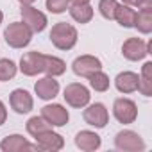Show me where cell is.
<instances>
[{
	"mask_svg": "<svg viewBox=\"0 0 152 152\" xmlns=\"http://www.w3.org/2000/svg\"><path fill=\"white\" fill-rule=\"evenodd\" d=\"M79 39L77 29L66 22H59L50 31V41L57 50H72Z\"/></svg>",
	"mask_w": 152,
	"mask_h": 152,
	"instance_id": "6da1fadb",
	"label": "cell"
},
{
	"mask_svg": "<svg viewBox=\"0 0 152 152\" xmlns=\"http://www.w3.org/2000/svg\"><path fill=\"white\" fill-rule=\"evenodd\" d=\"M32 31L23 22H13L4 29V39L11 48H23L32 41Z\"/></svg>",
	"mask_w": 152,
	"mask_h": 152,
	"instance_id": "7a4b0ae2",
	"label": "cell"
},
{
	"mask_svg": "<svg viewBox=\"0 0 152 152\" xmlns=\"http://www.w3.org/2000/svg\"><path fill=\"white\" fill-rule=\"evenodd\" d=\"M63 97H64L66 104L72 106V107H75V109L86 107V106L90 104V100H91L90 90H88L84 84H81V83H70V84L64 88Z\"/></svg>",
	"mask_w": 152,
	"mask_h": 152,
	"instance_id": "3957f363",
	"label": "cell"
},
{
	"mask_svg": "<svg viewBox=\"0 0 152 152\" xmlns=\"http://www.w3.org/2000/svg\"><path fill=\"white\" fill-rule=\"evenodd\" d=\"M152 50V41H143L141 38H129L122 45V54L129 61H141Z\"/></svg>",
	"mask_w": 152,
	"mask_h": 152,
	"instance_id": "277c9868",
	"label": "cell"
},
{
	"mask_svg": "<svg viewBox=\"0 0 152 152\" xmlns=\"http://www.w3.org/2000/svg\"><path fill=\"white\" fill-rule=\"evenodd\" d=\"M20 72L27 77H34L38 73H43L45 70V54L32 50V52H25L20 59Z\"/></svg>",
	"mask_w": 152,
	"mask_h": 152,
	"instance_id": "5b68a950",
	"label": "cell"
},
{
	"mask_svg": "<svg viewBox=\"0 0 152 152\" xmlns=\"http://www.w3.org/2000/svg\"><path fill=\"white\" fill-rule=\"evenodd\" d=\"M113 115L124 125L134 124V120L138 118V106L131 99H124V97L122 99H116L115 104H113Z\"/></svg>",
	"mask_w": 152,
	"mask_h": 152,
	"instance_id": "8992f818",
	"label": "cell"
},
{
	"mask_svg": "<svg viewBox=\"0 0 152 152\" xmlns=\"http://www.w3.org/2000/svg\"><path fill=\"white\" fill-rule=\"evenodd\" d=\"M115 147L124 152H141L145 150V141L143 138L134 132V131H120L115 136Z\"/></svg>",
	"mask_w": 152,
	"mask_h": 152,
	"instance_id": "52a82bcc",
	"label": "cell"
},
{
	"mask_svg": "<svg viewBox=\"0 0 152 152\" xmlns=\"http://www.w3.org/2000/svg\"><path fill=\"white\" fill-rule=\"evenodd\" d=\"M83 118L88 125L95 127V129H104L109 122V113L106 109L104 104L100 102H95V104H90L86 106L84 113H83Z\"/></svg>",
	"mask_w": 152,
	"mask_h": 152,
	"instance_id": "ba28073f",
	"label": "cell"
},
{
	"mask_svg": "<svg viewBox=\"0 0 152 152\" xmlns=\"http://www.w3.org/2000/svg\"><path fill=\"white\" fill-rule=\"evenodd\" d=\"M72 70L77 77H90V75L97 70H102V61L95 56H90V54H84V56H79L75 57L73 63H72Z\"/></svg>",
	"mask_w": 152,
	"mask_h": 152,
	"instance_id": "9c48e42d",
	"label": "cell"
},
{
	"mask_svg": "<svg viewBox=\"0 0 152 152\" xmlns=\"http://www.w3.org/2000/svg\"><path fill=\"white\" fill-rule=\"evenodd\" d=\"M20 13H22L23 23H27L32 32H43V31L47 29L48 20H47L45 13H41L39 9H36V7H32V6H22Z\"/></svg>",
	"mask_w": 152,
	"mask_h": 152,
	"instance_id": "30bf717a",
	"label": "cell"
},
{
	"mask_svg": "<svg viewBox=\"0 0 152 152\" xmlns=\"http://www.w3.org/2000/svg\"><path fill=\"white\" fill-rule=\"evenodd\" d=\"M9 104L13 107L15 113L18 115H27L32 111L34 107V100H32V95L27 91V90H22V88H16L11 91L9 95Z\"/></svg>",
	"mask_w": 152,
	"mask_h": 152,
	"instance_id": "8fae6325",
	"label": "cell"
},
{
	"mask_svg": "<svg viewBox=\"0 0 152 152\" xmlns=\"http://www.w3.org/2000/svg\"><path fill=\"white\" fill-rule=\"evenodd\" d=\"M41 116L52 125V127H63L68 124L70 120V113L66 107H63L61 104H48L45 107H41Z\"/></svg>",
	"mask_w": 152,
	"mask_h": 152,
	"instance_id": "7c38bea8",
	"label": "cell"
},
{
	"mask_svg": "<svg viewBox=\"0 0 152 152\" xmlns=\"http://www.w3.org/2000/svg\"><path fill=\"white\" fill-rule=\"evenodd\" d=\"M36 138V147L38 150H48V152H56V150H61L64 147V138L57 132H54L52 129L34 136Z\"/></svg>",
	"mask_w": 152,
	"mask_h": 152,
	"instance_id": "4fadbf2b",
	"label": "cell"
},
{
	"mask_svg": "<svg viewBox=\"0 0 152 152\" xmlns=\"http://www.w3.org/2000/svg\"><path fill=\"white\" fill-rule=\"evenodd\" d=\"M0 150L4 152H22V150H38L36 143L27 141L22 134H9L0 141Z\"/></svg>",
	"mask_w": 152,
	"mask_h": 152,
	"instance_id": "5bb4252c",
	"label": "cell"
},
{
	"mask_svg": "<svg viewBox=\"0 0 152 152\" xmlns=\"http://www.w3.org/2000/svg\"><path fill=\"white\" fill-rule=\"evenodd\" d=\"M34 91H36L38 99H41V100H52V99H56L57 93H59V83L56 81V77L47 75V77L39 79V81L34 84Z\"/></svg>",
	"mask_w": 152,
	"mask_h": 152,
	"instance_id": "9a60e30c",
	"label": "cell"
},
{
	"mask_svg": "<svg viewBox=\"0 0 152 152\" xmlns=\"http://www.w3.org/2000/svg\"><path fill=\"white\" fill-rule=\"evenodd\" d=\"M102 145V140L97 132L93 131H81L75 134V147L84 150V152H93V150H99Z\"/></svg>",
	"mask_w": 152,
	"mask_h": 152,
	"instance_id": "2e32d148",
	"label": "cell"
},
{
	"mask_svg": "<svg viewBox=\"0 0 152 152\" xmlns=\"http://www.w3.org/2000/svg\"><path fill=\"white\" fill-rule=\"evenodd\" d=\"M138 84H140V75L134 72H120L115 79V86L120 93H134L138 91Z\"/></svg>",
	"mask_w": 152,
	"mask_h": 152,
	"instance_id": "e0dca14e",
	"label": "cell"
},
{
	"mask_svg": "<svg viewBox=\"0 0 152 152\" xmlns=\"http://www.w3.org/2000/svg\"><path fill=\"white\" fill-rule=\"evenodd\" d=\"M134 29H138V32H141V34L152 32V4L140 7V11L136 13Z\"/></svg>",
	"mask_w": 152,
	"mask_h": 152,
	"instance_id": "ac0fdd59",
	"label": "cell"
},
{
	"mask_svg": "<svg viewBox=\"0 0 152 152\" xmlns=\"http://www.w3.org/2000/svg\"><path fill=\"white\" fill-rule=\"evenodd\" d=\"M115 20H116L122 27L132 29V27H134V20H136V11H134L131 6L118 4L116 9H115Z\"/></svg>",
	"mask_w": 152,
	"mask_h": 152,
	"instance_id": "d6986e66",
	"label": "cell"
},
{
	"mask_svg": "<svg viewBox=\"0 0 152 152\" xmlns=\"http://www.w3.org/2000/svg\"><path fill=\"white\" fill-rule=\"evenodd\" d=\"M138 91L145 97L152 95V63L147 61L141 66V73H140V84H138Z\"/></svg>",
	"mask_w": 152,
	"mask_h": 152,
	"instance_id": "ffe728a7",
	"label": "cell"
},
{
	"mask_svg": "<svg viewBox=\"0 0 152 152\" xmlns=\"http://www.w3.org/2000/svg\"><path fill=\"white\" fill-rule=\"evenodd\" d=\"M68 11H70L72 20H75L77 23H88V22H91V18H93V15H95V13H93V7H91L90 4L70 6Z\"/></svg>",
	"mask_w": 152,
	"mask_h": 152,
	"instance_id": "44dd1931",
	"label": "cell"
},
{
	"mask_svg": "<svg viewBox=\"0 0 152 152\" xmlns=\"http://www.w3.org/2000/svg\"><path fill=\"white\" fill-rule=\"evenodd\" d=\"M47 75L50 77H59L66 72V63L56 56H45V70H43Z\"/></svg>",
	"mask_w": 152,
	"mask_h": 152,
	"instance_id": "7402d4cb",
	"label": "cell"
},
{
	"mask_svg": "<svg viewBox=\"0 0 152 152\" xmlns=\"http://www.w3.org/2000/svg\"><path fill=\"white\" fill-rule=\"evenodd\" d=\"M88 79H90V86H91V90H95V91H99V93L107 91V90H109V86H111L109 77H107V75H106L102 70L93 72Z\"/></svg>",
	"mask_w": 152,
	"mask_h": 152,
	"instance_id": "603a6c76",
	"label": "cell"
},
{
	"mask_svg": "<svg viewBox=\"0 0 152 152\" xmlns=\"http://www.w3.org/2000/svg\"><path fill=\"white\" fill-rule=\"evenodd\" d=\"M25 129H27V132L34 138V136H38V134H41V132H45V131L52 129V125H50L43 116H32V118H29V120H27Z\"/></svg>",
	"mask_w": 152,
	"mask_h": 152,
	"instance_id": "cb8c5ba5",
	"label": "cell"
},
{
	"mask_svg": "<svg viewBox=\"0 0 152 152\" xmlns=\"http://www.w3.org/2000/svg\"><path fill=\"white\" fill-rule=\"evenodd\" d=\"M18 72V66L13 59H0V83L11 81Z\"/></svg>",
	"mask_w": 152,
	"mask_h": 152,
	"instance_id": "d4e9b609",
	"label": "cell"
},
{
	"mask_svg": "<svg viewBox=\"0 0 152 152\" xmlns=\"http://www.w3.org/2000/svg\"><path fill=\"white\" fill-rule=\"evenodd\" d=\"M118 2L116 0H100L99 2V11L106 20H115V9Z\"/></svg>",
	"mask_w": 152,
	"mask_h": 152,
	"instance_id": "484cf974",
	"label": "cell"
},
{
	"mask_svg": "<svg viewBox=\"0 0 152 152\" xmlns=\"http://www.w3.org/2000/svg\"><path fill=\"white\" fill-rule=\"evenodd\" d=\"M45 6L52 15H61L70 7V0H47Z\"/></svg>",
	"mask_w": 152,
	"mask_h": 152,
	"instance_id": "4316f807",
	"label": "cell"
},
{
	"mask_svg": "<svg viewBox=\"0 0 152 152\" xmlns=\"http://www.w3.org/2000/svg\"><path fill=\"white\" fill-rule=\"evenodd\" d=\"M122 4L131 7H143V6H150L152 0H122Z\"/></svg>",
	"mask_w": 152,
	"mask_h": 152,
	"instance_id": "83f0119b",
	"label": "cell"
},
{
	"mask_svg": "<svg viewBox=\"0 0 152 152\" xmlns=\"http://www.w3.org/2000/svg\"><path fill=\"white\" fill-rule=\"evenodd\" d=\"M6 120H7V109H6L4 102L0 100V125H4V124H6Z\"/></svg>",
	"mask_w": 152,
	"mask_h": 152,
	"instance_id": "f1b7e54d",
	"label": "cell"
},
{
	"mask_svg": "<svg viewBox=\"0 0 152 152\" xmlns=\"http://www.w3.org/2000/svg\"><path fill=\"white\" fill-rule=\"evenodd\" d=\"M91 0H70L72 6H83V4H90Z\"/></svg>",
	"mask_w": 152,
	"mask_h": 152,
	"instance_id": "f546056e",
	"label": "cell"
},
{
	"mask_svg": "<svg viewBox=\"0 0 152 152\" xmlns=\"http://www.w3.org/2000/svg\"><path fill=\"white\" fill-rule=\"evenodd\" d=\"M18 2H20L22 6H32V4L36 2V0H18Z\"/></svg>",
	"mask_w": 152,
	"mask_h": 152,
	"instance_id": "4dcf8cb0",
	"label": "cell"
},
{
	"mask_svg": "<svg viewBox=\"0 0 152 152\" xmlns=\"http://www.w3.org/2000/svg\"><path fill=\"white\" fill-rule=\"evenodd\" d=\"M2 20H4V13L0 11V23H2Z\"/></svg>",
	"mask_w": 152,
	"mask_h": 152,
	"instance_id": "1f68e13d",
	"label": "cell"
}]
</instances>
